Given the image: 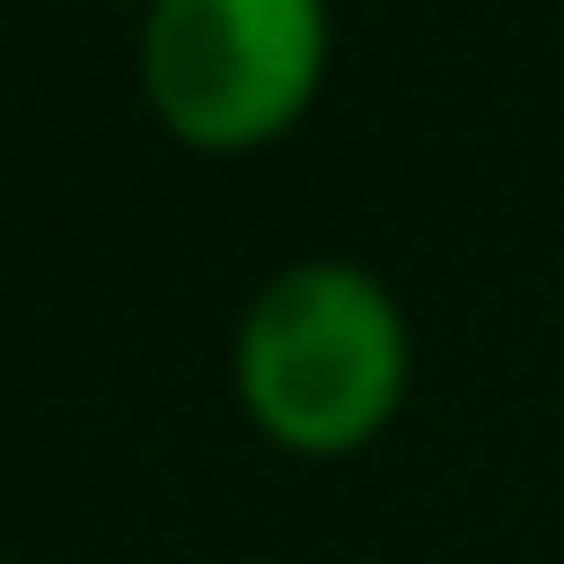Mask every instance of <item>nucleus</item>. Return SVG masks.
Here are the masks:
<instances>
[{"label":"nucleus","mask_w":564,"mask_h":564,"mask_svg":"<svg viewBox=\"0 0 564 564\" xmlns=\"http://www.w3.org/2000/svg\"><path fill=\"white\" fill-rule=\"evenodd\" d=\"M238 388L282 449H361L405 388V326L361 264H291L247 308Z\"/></svg>","instance_id":"f257e3e1"},{"label":"nucleus","mask_w":564,"mask_h":564,"mask_svg":"<svg viewBox=\"0 0 564 564\" xmlns=\"http://www.w3.org/2000/svg\"><path fill=\"white\" fill-rule=\"evenodd\" d=\"M326 62L317 0H159L141 35V88L159 123L194 150L273 141Z\"/></svg>","instance_id":"f03ea898"}]
</instances>
